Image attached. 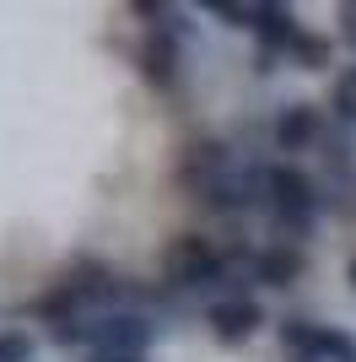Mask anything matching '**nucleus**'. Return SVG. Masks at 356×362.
<instances>
[{
  "label": "nucleus",
  "instance_id": "nucleus-1",
  "mask_svg": "<svg viewBox=\"0 0 356 362\" xmlns=\"http://www.w3.org/2000/svg\"><path fill=\"white\" fill-rule=\"evenodd\" d=\"M151 325L146 314H135V308H114V314H97V319H65L54 325V341L59 346H87V351H130V357H146Z\"/></svg>",
  "mask_w": 356,
  "mask_h": 362
},
{
  "label": "nucleus",
  "instance_id": "nucleus-2",
  "mask_svg": "<svg viewBox=\"0 0 356 362\" xmlns=\"http://www.w3.org/2000/svg\"><path fill=\"white\" fill-rule=\"evenodd\" d=\"M265 200H270V216H275V227H281L292 243H302V238L313 233V222H319V189H313V179L302 173V168H292V163L270 168Z\"/></svg>",
  "mask_w": 356,
  "mask_h": 362
},
{
  "label": "nucleus",
  "instance_id": "nucleus-3",
  "mask_svg": "<svg viewBox=\"0 0 356 362\" xmlns=\"http://www.w3.org/2000/svg\"><path fill=\"white\" fill-rule=\"evenodd\" d=\"M162 271H167V281H173V287H206V281H216V276L227 271V259H222V249H216L210 238L184 233V238L167 243Z\"/></svg>",
  "mask_w": 356,
  "mask_h": 362
},
{
  "label": "nucleus",
  "instance_id": "nucleus-4",
  "mask_svg": "<svg viewBox=\"0 0 356 362\" xmlns=\"http://www.w3.org/2000/svg\"><path fill=\"white\" fill-rule=\"evenodd\" d=\"M281 341L302 362H356V341L335 325H313V319H286Z\"/></svg>",
  "mask_w": 356,
  "mask_h": 362
},
{
  "label": "nucleus",
  "instance_id": "nucleus-5",
  "mask_svg": "<svg viewBox=\"0 0 356 362\" xmlns=\"http://www.w3.org/2000/svg\"><path fill=\"white\" fill-rule=\"evenodd\" d=\"M206 325L216 330V341L237 346V341H249V335L265 325V314H259V303H254V298H216L206 308Z\"/></svg>",
  "mask_w": 356,
  "mask_h": 362
},
{
  "label": "nucleus",
  "instance_id": "nucleus-6",
  "mask_svg": "<svg viewBox=\"0 0 356 362\" xmlns=\"http://www.w3.org/2000/svg\"><path fill=\"white\" fill-rule=\"evenodd\" d=\"M319 141V108L313 103H286L275 114V146L281 151H308Z\"/></svg>",
  "mask_w": 356,
  "mask_h": 362
},
{
  "label": "nucleus",
  "instance_id": "nucleus-7",
  "mask_svg": "<svg viewBox=\"0 0 356 362\" xmlns=\"http://www.w3.org/2000/svg\"><path fill=\"white\" fill-rule=\"evenodd\" d=\"M302 265H308V259H302L297 243H275V249H259V255H254V276H259L265 287H292L297 276H302Z\"/></svg>",
  "mask_w": 356,
  "mask_h": 362
},
{
  "label": "nucleus",
  "instance_id": "nucleus-8",
  "mask_svg": "<svg viewBox=\"0 0 356 362\" xmlns=\"http://www.w3.org/2000/svg\"><path fill=\"white\" fill-rule=\"evenodd\" d=\"M141 65H146V81H157V87H178V38H167V33H151L146 49H141Z\"/></svg>",
  "mask_w": 356,
  "mask_h": 362
},
{
  "label": "nucleus",
  "instance_id": "nucleus-9",
  "mask_svg": "<svg viewBox=\"0 0 356 362\" xmlns=\"http://www.w3.org/2000/svg\"><path fill=\"white\" fill-rule=\"evenodd\" d=\"M329 108H335V119L356 124V65H345V71L329 81Z\"/></svg>",
  "mask_w": 356,
  "mask_h": 362
},
{
  "label": "nucleus",
  "instance_id": "nucleus-10",
  "mask_svg": "<svg viewBox=\"0 0 356 362\" xmlns=\"http://www.w3.org/2000/svg\"><path fill=\"white\" fill-rule=\"evenodd\" d=\"M0 362H32V341L22 330H0Z\"/></svg>",
  "mask_w": 356,
  "mask_h": 362
},
{
  "label": "nucleus",
  "instance_id": "nucleus-11",
  "mask_svg": "<svg viewBox=\"0 0 356 362\" xmlns=\"http://www.w3.org/2000/svg\"><path fill=\"white\" fill-rule=\"evenodd\" d=\"M87 362H146V357H130V351H87Z\"/></svg>",
  "mask_w": 356,
  "mask_h": 362
},
{
  "label": "nucleus",
  "instance_id": "nucleus-12",
  "mask_svg": "<svg viewBox=\"0 0 356 362\" xmlns=\"http://www.w3.org/2000/svg\"><path fill=\"white\" fill-rule=\"evenodd\" d=\"M340 16H345V28H340L345 44H356V6H340Z\"/></svg>",
  "mask_w": 356,
  "mask_h": 362
},
{
  "label": "nucleus",
  "instance_id": "nucleus-13",
  "mask_svg": "<svg viewBox=\"0 0 356 362\" xmlns=\"http://www.w3.org/2000/svg\"><path fill=\"white\" fill-rule=\"evenodd\" d=\"M351 281H356V259H351Z\"/></svg>",
  "mask_w": 356,
  "mask_h": 362
}]
</instances>
